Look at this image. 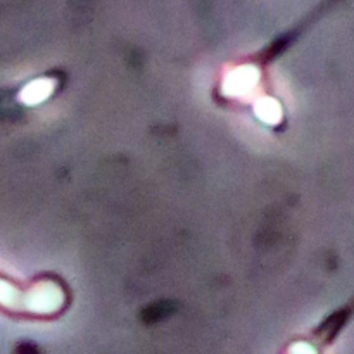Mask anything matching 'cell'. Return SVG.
I'll return each instance as SVG.
<instances>
[{"instance_id": "obj_1", "label": "cell", "mask_w": 354, "mask_h": 354, "mask_svg": "<svg viewBox=\"0 0 354 354\" xmlns=\"http://www.w3.org/2000/svg\"><path fill=\"white\" fill-rule=\"evenodd\" d=\"M50 92V82H45V80H40V82L30 83L26 88L21 92V100L26 104H37L40 102L41 99L48 95Z\"/></svg>"}, {"instance_id": "obj_2", "label": "cell", "mask_w": 354, "mask_h": 354, "mask_svg": "<svg viewBox=\"0 0 354 354\" xmlns=\"http://www.w3.org/2000/svg\"><path fill=\"white\" fill-rule=\"evenodd\" d=\"M14 301H16V292H14L12 287L7 286V283H3V282H0V303L14 304Z\"/></svg>"}]
</instances>
